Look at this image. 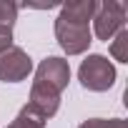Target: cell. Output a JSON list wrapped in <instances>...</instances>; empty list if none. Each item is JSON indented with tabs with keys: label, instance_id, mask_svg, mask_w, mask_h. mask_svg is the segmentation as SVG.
Segmentation results:
<instances>
[{
	"label": "cell",
	"instance_id": "1",
	"mask_svg": "<svg viewBox=\"0 0 128 128\" xmlns=\"http://www.w3.org/2000/svg\"><path fill=\"white\" fill-rule=\"evenodd\" d=\"M68 80H70V66H68L66 58L50 55L38 66L35 80H33V88H30V106L45 120L58 113L60 96L68 88Z\"/></svg>",
	"mask_w": 128,
	"mask_h": 128
},
{
	"label": "cell",
	"instance_id": "2",
	"mask_svg": "<svg viewBox=\"0 0 128 128\" xmlns=\"http://www.w3.org/2000/svg\"><path fill=\"white\" fill-rule=\"evenodd\" d=\"M96 0H73L60 8L55 20V38L58 45L68 55H80L90 45V20L96 15Z\"/></svg>",
	"mask_w": 128,
	"mask_h": 128
},
{
	"label": "cell",
	"instance_id": "3",
	"mask_svg": "<svg viewBox=\"0 0 128 128\" xmlns=\"http://www.w3.org/2000/svg\"><path fill=\"white\" fill-rule=\"evenodd\" d=\"M78 80L86 90L103 93L116 83V68L106 55H88L78 68Z\"/></svg>",
	"mask_w": 128,
	"mask_h": 128
},
{
	"label": "cell",
	"instance_id": "4",
	"mask_svg": "<svg viewBox=\"0 0 128 128\" xmlns=\"http://www.w3.org/2000/svg\"><path fill=\"white\" fill-rule=\"evenodd\" d=\"M126 15H128V5H126V3H118V0L98 3L96 15H93L96 35H98L100 40H110L116 33L123 30V25H126Z\"/></svg>",
	"mask_w": 128,
	"mask_h": 128
},
{
	"label": "cell",
	"instance_id": "5",
	"mask_svg": "<svg viewBox=\"0 0 128 128\" xmlns=\"http://www.w3.org/2000/svg\"><path fill=\"white\" fill-rule=\"evenodd\" d=\"M33 73V58L23 50L10 45L0 53V80L3 83H20Z\"/></svg>",
	"mask_w": 128,
	"mask_h": 128
},
{
	"label": "cell",
	"instance_id": "6",
	"mask_svg": "<svg viewBox=\"0 0 128 128\" xmlns=\"http://www.w3.org/2000/svg\"><path fill=\"white\" fill-rule=\"evenodd\" d=\"M8 128H45V118L28 103V106L20 108V113L15 116V120H13Z\"/></svg>",
	"mask_w": 128,
	"mask_h": 128
},
{
	"label": "cell",
	"instance_id": "7",
	"mask_svg": "<svg viewBox=\"0 0 128 128\" xmlns=\"http://www.w3.org/2000/svg\"><path fill=\"white\" fill-rule=\"evenodd\" d=\"M110 55H113L118 63H128V30H126V28H123L120 33H116V35H113Z\"/></svg>",
	"mask_w": 128,
	"mask_h": 128
},
{
	"label": "cell",
	"instance_id": "8",
	"mask_svg": "<svg viewBox=\"0 0 128 128\" xmlns=\"http://www.w3.org/2000/svg\"><path fill=\"white\" fill-rule=\"evenodd\" d=\"M78 128H128V123L123 118H90V120H83Z\"/></svg>",
	"mask_w": 128,
	"mask_h": 128
},
{
	"label": "cell",
	"instance_id": "9",
	"mask_svg": "<svg viewBox=\"0 0 128 128\" xmlns=\"http://www.w3.org/2000/svg\"><path fill=\"white\" fill-rule=\"evenodd\" d=\"M15 20H18V5H15V3H5V0H0V25L13 28Z\"/></svg>",
	"mask_w": 128,
	"mask_h": 128
},
{
	"label": "cell",
	"instance_id": "10",
	"mask_svg": "<svg viewBox=\"0 0 128 128\" xmlns=\"http://www.w3.org/2000/svg\"><path fill=\"white\" fill-rule=\"evenodd\" d=\"M13 45V28H5V25H0V53L8 50Z\"/></svg>",
	"mask_w": 128,
	"mask_h": 128
}]
</instances>
